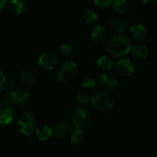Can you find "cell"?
I'll use <instances>...</instances> for the list:
<instances>
[{"instance_id":"cell-1","label":"cell","mask_w":157,"mask_h":157,"mask_svg":"<svg viewBox=\"0 0 157 157\" xmlns=\"http://www.w3.org/2000/svg\"><path fill=\"white\" fill-rule=\"evenodd\" d=\"M104 48L109 54L120 58L125 56L131 52L132 43L128 37L124 35H116L106 40Z\"/></svg>"},{"instance_id":"cell-21","label":"cell","mask_w":157,"mask_h":157,"mask_svg":"<svg viewBox=\"0 0 157 157\" xmlns=\"http://www.w3.org/2000/svg\"><path fill=\"white\" fill-rule=\"evenodd\" d=\"M60 53L66 59H73L75 55V48L68 44V43H64L60 47Z\"/></svg>"},{"instance_id":"cell-6","label":"cell","mask_w":157,"mask_h":157,"mask_svg":"<svg viewBox=\"0 0 157 157\" xmlns=\"http://www.w3.org/2000/svg\"><path fill=\"white\" fill-rule=\"evenodd\" d=\"M114 65L117 73L122 76H131L136 72L135 63L128 58L119 60L116 63H114Z\"/></svg>"},{"instance_id":"cell-26","label":"cell","mask_w":157,"mask_h":157,"mask_svg":"<svg viewBox=\"0 0 157 157\" xmlns=\"http://www.w3.org/2000/svg\"><path fill=\"white\" fill-rule=\"evenodd\" d=\"M92 1H93L95 6L101 7V8L109 6L112 2V0H92Z\"/></svg>"},{"instance_id":"cell-2","label":"cell","mask_w":157,"mask_h":157,"mask_svg":"<svg viewBox=\"0 0 157 157\" xmlns=\"http://www.w3.org/2000/svg\"><path fill=\"white\" fill-rule=\"evenodd\" d=\"M90 101L95 109L101 113L110 112L114 108V100L112 97L102 91H98L94 93L90 97Z\"/></svg>"},{"instance_id":"cell-15","label":"cell","mask_w":157,"mask_h":157,"mask_svg":"<svg viewBox=\"0 0 157 157\" xmlns=\"http://www.w3.org/2000/svg\"><path fill=\"white\" fill-rule=\"evenodd\" d=\"M72 132H73L72 128L69 125L64 124V123L57 125L52 131V133L54 134V136L59 139H65L69 137Z\"/></svg>"},{"instance_id":"cell-25","label":"cell","mask_w":157,"mask_h":157,"mask_svg":"<svg viewBox=\"0 0 157 157\" xmlns=\"http://www.w3.org/2000/svg\"><path fill=\"white\" fill-rule=\"evenodd\" d=\"M90 95L87 92H79L76 95V100L80 104H87L90 101Z\"/></svg>"},{"instance_id":"cell-17","label":"cell","mask_w":157,"mask_h":157,"mask_svg":"<svg viewBox=\"0 0 157 157\" xmlns=\"http://www.w3.org/2000/svg\"><path fill=\"white\" fill-rule=\"evenodd\" d=\"M131 52L133 57H135L138 60H144L149 55V51L146 46L143 44H137L131 49Z\"/></svg>"},{"instance_id":"cell-28","label":"cell","mask_w":157,"mask_h":157,"mask_svg":"<svg viewBox=\"0 0 157 157\" xmlns=\"http://www.w3.org/2000/svg\"><path fill=\"white\" fill-rule=\"evenodd\" d=\"M7 0H0V11L3 10L7 6Z\"/></svg>"},{"instance_id":"cell-20","label":"cell","mask_w":157,"mask_h":157,"mask_svg":"<svg viewBox=\"0 0 157 157\" xmlns=\"http://www.w3.org/2000/svg\"><path fill=\"white\" fill-rule=\"evenodd\" d=\"M129 2L128 0H113L112 7L118 14H125L129 10Z\"/></svg>"},{"instance_id":"cell-18","label":"cell","mask_w":157,"mask_h":157,"mask_svg":"<svg viewBox=\"0 0 157 157\" xmlns=\"http://www.w3.org/2000/svg\"><path fill=\"white\" fill-rule=\"evenodd\" d=\"M52 128L49 126H46V125L40 126L36 130V138L41 142L48 140L52 136Z\"/></svg>"},{"instance_id":"cell-4","label":"cell","mask_w":157,"mask_h":157,"mask_svg":"<svg viewBox=\"0 0 157 157\" xmlns=\"http://www.w3.org/2000/svg\"><path fill=\"white\" fill-rule=\"evenodd\" d=\"M73 123L76 130H84L91 123V115L85 107H78L75 109L72 116Z\"/></svg>"},{"instance_id":"cell-11","label":"cell","mask_w":157,"mask_h":157,"mask_svg":"<svg viewBox=\"0 0 157 157\" xmlns=\"http://www.w3.org/2000/svg\"><path fill=\"white\" fill-rule=\"evenodd\" d=\"M38 63L41 68H43L45 70L52 71L56 67L58 61H57L56 56L53 53L46 52H42L40 55V57L38 59Z\"/></svg>"},{"instance_id":"cell-13","label":"cell","mask_w":157,"mask_h":157,"mask_svg":"<svg viewBox=\"0 0 157 157\" xmlns=\"http://www.w3.org/2000/svg\"><path fill=\"white\" fill-rule=\"evenodd\" d=\"M107 35L106 28L101 24H96L89 30V39L92 42L98 43L105 40Z\"/></svg>"},{"instance_id":"cell-24","label":"cell","mask_w":157,"mask_h":157,"mask_svg":"<svg viewBox=\"0 0 157 157\" xmlns=\"http://www.w3.org/2000/svg\"><path fill=\"white\" fill-rule=\"evenodd\" d=\"M96 81L95 79L93 78H86L83 82H82V88L84 90H86V91H91L93 90L95 87H96Z\"/></svg>"},{"instance_id":"cell-10","label":"cell","mask_w":157,"mask_h":157,"mask_svg":"<svg viewBox=\"0 0 157 157\" xmlns=\"http://www.w3.org/2000/svg\"><path fill=\"white\" fill-rule=\"evenodd\" d=\"M99 85L105 90L112 91L118 87L119 81L115 75H113L112 73H109V72H106V73H103L102 75H100Z\"/></svg>"},{"instance_id":"cell-3","label":"cell","mask_w":157,"mask_h":157,"mask_svg":"<svg viewBox=\"0 0 157 157\" xmlns=\"http://www.w3.org/2000/svg\"><path fill=\"white\" fill-rule=\"evenodd\" d=\"M77 75V64L72 60L63 62L58 69L57 79L60 83L66 84L73 81Z\"/></svg>"},{"instance_id":"cell-29","label":"cell","mask_w":157,"mask_h":157,"mask_svg":"<svg viewBox=\"0 0 157 157\" xmlns=\"http://www.w3.org/2000/svg\"><path fill=\"white\" fill-rule=\"evenodd\" d=\"M143 2L145 4V5H148V6H151V5H154L156 3V0H143Z\"/></svg>"},{"instance_id":"cell-14","label":"cell","mask_w":157,"mask_h":157,"mask_svg":"<svg viewBox=\"0 0 157 157\" xmlns=\"http://www.w3.org/2000/svg\"><path fill=\"white\" fill-rule=\"evenodd\" d=\"M11 101L17 105H22L29 99V92L25 88H15L10 95Z\"/></svg>"},{"instance_id":"cell-23","label":"cell","mask_w":157,"mask_h":157,"mask_svg":"<svg viewBox=\"0 0 157 157\" xmlns=\"http://www.w3.org/2000/svg\"><path fill=\"white\" fill-rule=\"evenodd\" d=\"M70 136H71V141L74 144H81L85 140V136L82 130H76L75 132H72Z\"/></svg>"},{"instance_id":"cell-8","label":"cell","mask_w":157,"mask_h":157,"mask_svg":"<svg viewBox=\"0 0 157 157\" xmlns=\"http://www.w3.org/2000/svg\"><path fill=\"white\" fill-rule=\"evenodd\" d=\"M129 31L132 39L136 42H144L148 37V31L146 27L139 22L132 24L130 26Z\"/></svg>"},{"instance_id":"cell-16","label":"cell","mask_w":157,"mask_h":157,"mask_svg":"<svg viewBox=\"0 0 157 157\" xmlns=\"http://www.w3.org/2000/svg\"><path fill=\"white\" fill-rule=\"evenodd\" d=\"M8 8L14 15H21L26 9V4L23 0H10L8 3Z\"/></svg>"},{"instance_id":"cell-7","label":"cell","mask_w":157,"mask_h":157,"mask_svg":"<svg viewBox=\"0 0 157 157\" xmlns=\"http://www.w3.org/2000/svg\"><path fill=\"white\" fill-rule=\"evenodd\" d=\"M107 26L112 32L117 34H121L128 29L129 24L127 19H125L124 17L120 16H115L108 19Z\"/></svg>"},{"instance_id":"cell-12","label":"cell","mask_w":157,"mask_h":157,"mask_svg":"<svg viewBox=\"0 0 157 157\" xmlns=\"http://www.w3.org/2000/svg\"><path fill=\"white\" fill-rule=\"evenodd\" d=\"M19 77L23 85L28 87H32L35 86L37 81L36 73L29 67H23L19 71Z\"/></svg>"},{"instance_id":"cell-5","label":"cell","mask_w":157,"mask_h":157,"mask_svg":"<svg viewBox=\"0 0 157 157\" xmlns=\"http://www.w3.org/2000/svg\"><path fill=\"white\" fill-rule=\"evenodd\" d=\"M36 127V117L31 112L24 113L17 121V129L19 132L28 136L30 135Z\"/></svg>"},{"instance_id":"cell-19","label":"cell","mask_w":157,"mask_h":157,"mask_svg":"<svg viewBox=\"0 0 157 157\" xmlns=\"http://www.w3.org/2000/svg\"><path fill=\"white\" fill-rule=\"evenodd\" d=\"M97 64L101 70L108 71V70H110L114 66V62L111 57L108 55H102L98 59Z\"/></svg>"},{"instance_id":"cell-9","label":"cell","mask_w":157,"mask_h":157,"mask_svg":"<svg viewBox=\"0 0 157 157\" xmlns=\"http://www.w3.org/2000/svg\"><path fill=\"white\" fill-rule=\"evenodd\" d=\"M15 117V109L7 102H0V124L7 125L12 122Z\"/></svg>"},{"instance_id":"cell-27","label":"cell","mask_w":157,"mask_h":157,"mask_svg":"<svg viewBox=\"0 0 157 157\" xmlns=\"http://www.w3.org/2000/svg\"><path fill=\"white\" fill-rule=\"evenodd\" d=\"M6 86V78L5 75L0 71V91L4 90Z\"/></svg>"},{"instance_id":"cell-22","label":"cell","mask_w":157,"mask_h":157,"mask_svg":"<svg viewBox=\"0 0 157 157\" xmlns=\"http://www.w3.org/2000/svg\"><path fill=\"white\" fill-rule=\"evenodd\" d=\"M83 17L86 23H95L98 19V14L92 9H86L83 13Z\"/></svg>"}]
</instances>
